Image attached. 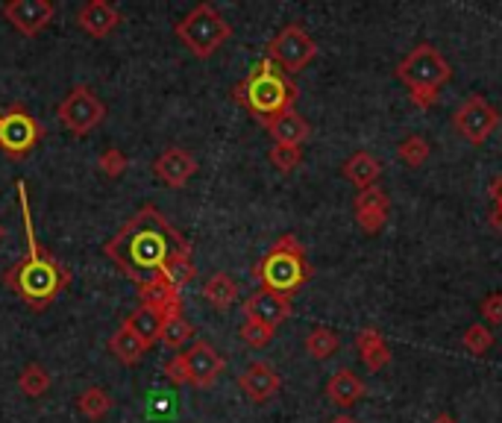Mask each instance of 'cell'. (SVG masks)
Returning a JSON list of instances; mask_svg holds the SVG:
<instances>
[{
	"mask_svg": "<svg viewBox=\"0 0 502 423\" xmlns=\"http://www.w3.org/2000/svg\"><path fill=\"white\" fill-rule=\"evenodd\" d=\"M18 388L24 391L27 397H41V394H48V388H50V374H48V370L41 367V365L30 362L24 370H21Z\"/></svg>",
	"mask_w": 502,
	"mask_h": 423,
	"instance_id": "27",
	"label": "cell"
},
{
	"mask_svg": "<svg viewBox=\"0 0 502 423\" xmlns=\"http://www.w3.org/2000/svg\"><path fill=\"white\" fill-rule=\"evenodd\" d=\"M352 209H356V224L365 232H379L388 224V212H391V197L385 188L370 186L365 192H359L352 200Z\"/></svg>",
	"mask_w": 502,
	"mask_h": 423,
	"instance_id": "13",
	"label": "cell"
},
{
	"mask_svg": "<svg viewBox=\"0 0 502 423\" xmlns=\"http://www.w3.org/2000/svg\"><path fill=\"white\" fill-rule=\"evenodd\" d=\"M98 165H100V171L109 177V179H117V177H124L126 174V153L124 151H117V147H109V151H103L100 159H98Z\"/></svg>",
	"mask_w": 502,
	"mask_h": 423,
	"instance_id": "33",
	"label": "cell"
},
{
	"mask_svg": "<svg viewBox=\"0 0 502 423\" xmlns=\"http://www.w3.org/2000/svg\"><path fill=\"white\" fill-rule=\"evenodd\" d=\"M450 77H453L450 62H446L441 56V50H435L432 45H418L397 65V80H402L405 86H409V91L414 89L437 91Z\"/></svg>",
	"mask_w": 502,
	"mask_h": 423,
	"instance_id": "6",
	"label": "cell"
},
{
	"mask_svg": "<svg viewBox=\"0 0 502 423\" xmlns=\"http://www.w3.org/2000/svg\"><path fill=\"white\" fill-rule=\"evenodd\" d=\"M56 115L71 135H89L103 124L106 106L89 86H74L56 106Z\"/></svg>",
	"mask_w": 502,
	"mask_h": 423,
	"instance_id": "7",
	"label": "cell"
},
{
	"mask_svg": "<svg viewBox=\"0 0 502 423\" xmlns=\"http://www.w3.org/2000/svg\"><path fill=\"white\" fill-rule=\"evenodd\" d=\"M341 174H344L352 186L359 188V192H365V188L370 186H376V179L382 174V165H379V159L368 153V151H359V153H352L344 168H341Z\"/></svg>",
	"mask_w": 502,
	"mask_h": 423,
	"instance_id": "20",
	"label": "cell"
},
{
	"mask_svg": "<svg viewBox=\"0 0 502 423\" xmlns=\"http://www.w3.org/2000/svg\"><path fill=\"white\" fill-rule=\"evenodd\" d=\"M273 332L276 330H271V326H264L259 321H250V317H244V324H241V330H238L241 341L250 344V347H268L273 341Z\"/></svg>",
	"mask_w": 502,
	"mask_h": 423,
	"instance_id": "32",
	"label": "cell"
},
{
	"mask_svg": "<svg viewBox=\"0 0 502 423\" xmlns=\"http://www.w3.org/2000/svg\"><path fill=\"white\" fill-rule=\"evenodd\" d=\"M268 56L285 73L288 71L294 73V71H303L308 62L317 56V45L300 24H288V27H282L280 33L273 36V41L268 45Z\"/></svg>",
	"mask_w": 502,
	"mask_h": 423,
	"instance_id": "8",
	"label": "cell"
},
{
	"mask_svg": "<svg viewBox=\"0 0 502 423\" xmlns=\"http://www.w3.org/2000/svg\"><path fill=\"white\" fill-rule=\"evenodd\" d=\"M106 256L121 268L133 282L144 285L174 268L177 262L191 259V241L153 203H147L106 241Z\"/></svg>",
	"mask_w": 502,
	"mask_h": 423,
	"instance_id": "1",
	"label": "cell"
},
{
	"mask_svg": "<svg viewBox=\"0 0 502 423\" xmlns=\"http://www.w3.org/2000/svg\"><path fill=\"white\" fill-rule=\"evenodd\" d=\"M165 376H168L174 385H186V383H188V365H186V356H183V353H177V356L165 365Z\"/></svg>",
	"mask_w": 502,
	"mask_h": 423,
	"instance_id": "34",
	"label": "cell"
},
{
	"mask_svg": "<svg viewBox=\"0 0 502 423\" xmlns=\"http://www.w3.org/2000/svg\"><path fill=\"white\" fill-rule=\"evenodd\" d=\"M126 326H133V330L144 338L147 344H156V341H162V330H165V315L153 309V306H138V309L126 317L124 321Z\"/></svg>",
	"mask_w": 502,
	"mask_h": 423,
	"instance_id": "23",
	"label": "cell"
},
{
	"mask_svg": "<svg viewBox=\"0 0 502 423\" xmlns=\"http://www.w3.org/2000/svg\"><path fill=\"white\" fill-rule=\"evenodd\" d=\"M77 409H80L82 418H89V420H103L106 415H109V409H112L109 391L100 388V385L85 388L82 394L77 397Z\"/></svg>",
	"mask_w": 502,
	"mask_h": 423,
	"instance_id": "25",
	"label": "cell"
},
{
	"mask_svg": "<svg viewBox=\"0 0 502 423\" xmlns=\"http://www.w3.org/2000/svg\"><path fill=\"white\" fill-rule=\"evenodd\" d=\"M356 350L361 356V362L370 370H382L391 362V350H388L385 338H382L379 330H373V326H365V330L356 335Z\"/></svg>",
	"mask_w": 502,
	"mask_h": 423,
	"instance_id": "22",
	"label": "cell"
},
{
	"mask_svg": "<svg viewBox=\"0 0 502 423\" xmlns=\"http://www.w3.org/2000/svg\"><path fill=\"white\" fill-rule=\"evenodd\" d=\"M397 156L402 165L409 168H420L426 159H429V142L423 139V135H405L397 147Z\"/></svg>",
	"mask_w": 502,
	"mask_h": 423,
	"instance_id": "28",
	"label": "cell"
},
{
	"mask_svg": "<svg viewBox=\"0 0 502 423\" xmlns=\"http://www.w3.org/2000/svg\"><path fill=\"white\" fill-rule=\"evenodd\" d=\"M409 98H411L414 106H418V109H429V106L437 100V91H432V89H414V91H409Z\"/></svg>",
	"mask_w": 502,
	"mask_h": 423,
	"instance_id": "36",
	"label": "cell"
},
{
	"mask_svg": "<svg viewBox=\"0 0 502 423\" xmlns=\"http://www.w3.org/2000/svg\"><path fill=\"white\" fill-rule=\"evenodd\" d=\"M288 315H291V298L268 291V289H259L255 294H250L247 303H244V317L271 326V330H276L282 321H288Z\"/></svg>",
	"mask_w": 502,
	"mask_h": 423,
	"instance_id": "14",
	"label": "cell"
},
{
	"mask_svg": "<svg viewBox=\"0 0 502 423\" xmlns=\"http://www.w3.org/2000/svg\"><path fill=\"white\" fill-rule=\"evenodd\" d=\"M497 124H499L497 109H494V106H490L485 98H479V94H473V98H467V100L455 109V115H453V126L464 135V139H467L470 144H482V142H488V135L497 130Z\"/></svg>",
	"mask_w": 502,
	"mask_h": 423,
	"instance_id": "10",
	"label": "cell"
},
{
	"mask_svg": "<svg viewBox=\"0 0 502 423\" xmlns=\"http://www.w3.org/2000/svg\"><path fill=\"white\" fill-rule=\"evenodd\" d=\"M4 236H6V229H4V224H0V241H4Z\"/></svg>",
	"mask_w": 502,
	"mask_h": 423,
	"instance_id": "41",
	"label": "cell"
},
{
	"mask_svg": "<svg viewBox=\"0 0 502 423\" xmlns=\"http://www.w3.org/2000/svg\"><path fill=\"white\" fill-rule=\"evenodd\" d=\"M329 423H359L356 418H350V415H338V418H333Z\"/></svg>",
	"mask_w": 502,
	"mask_h": 423,
	"instance_id": "40",
	"label": "cell"
},
{
	"mask_svg": "<svg viewBox=\"0 0 502 423\" xmlns=\"http://www.w3.org/2000/svg\"><path fill=\"white\" fill-rule=\"evenodd\" d=\"M53 15H56L53 0H9L4 6V18L27 39L39 36L53 21Z\"/></svg>",
	"mask_w": 502,
	"mask_h": 423,
	"instance_id": "11",
	"label": "cell"
},
{
	"mask_svg": "<svg viewBox=\"0 0 502 423\" xmlns=\"http://www.w3.org/2000/svg\"><path fill=\"white\" fill-rule=\"evenodd\" d=\"M253 277L262 282V289L294 298V294L308 282V277H312V268H308L303 245L291 232H285V236H280V241L264 253L262 262L253 268Z\"/></svg>",
	"mask_w": 502,
	"mask_h": 423,
	"instance_id": "4",
	"label": "cell"
},
{
	"mask_svg": "<svg viewBox=\"0 0 502 423\" xmlns=\"http://www.w3.org/2000/svg\"><path fill=\"white\" fill-rule=\"evenodd\" d=\"M109 350L121 365H138L142 362V356L151 350V344H147L144 338L133 330V326L121 324V330L109 338Z\"/></svg>",
	"mask_w": 502,
	"mask_h": 423,
	"instance_id": "21",
	"label": "cell"
},
{
	"mask_svg": "<svg viewBox=\"0 0 502 423\" xmlns=\"http://www.w3.org/2000/svg\"><path fill=\"white\" fill-rule=\"evenodd\" d=\"M338 347H341V338L333 330H326V326H315V330L306 335V353L317 358V362L335 356Z\"/></svg>",
	"mask_w": 502,
	"mask_h": 423,
	"instance_id": "26",
	"label": "cell"
},
{
	"mask_svg": "<svg viewBox=\"0 0 502 423\" xmlns=\"http://www.w3.org/2000/svg\"><path fill=\"white\" fill-rule=\"evenodd\" d=\"M268 133L276 144H285V147H300L308 139V124L303 115H297L294 109H288L282 115H276L268 124Z\"/></svg>",
	"mask_w": 502,
	"mask_h": 423,
	"instance_id": "19",
	"label": "cell"
},
{
	"mask_svg": "<svg viewBox=\"0 0 502 423\" xmlns=\"http://www.w3.org/2000/svg\"><path fill=\"white\" fill-rule=\"evenodd\" d=\"M191 338H195V326H191L183 315L179 317H168L165 321V330H162V344H168V347H186Z\"/></svg>",
	"mask_w": 502,
	"mask_h": 423,
	"instance_id": "29",
	"label": "cell"
},
{
	"mask_svg": "<svg viewBox=\"0 0 502 423\" xmlns=\"http://www.w3.org/2000/svg\"><path fill=\"white\" fill-rule=\"evenodd\" d=\"M18 203H21V218H24V232H27V256L18 259L13 268L6 271V285L13 289L21 300H24L30 309H48V306L56 300V294L65 289L71 273L62 268V264L50 256L48 250H41L33 227V209H30V194L27 183L18 179L15 183Z\"/></svg>",
	"mask_w": 502,
	"mask_h": 423,
	"instance_id": "2",
	"label": "cell"
},
{
	"mask_svg": "<svg viewBox=\"0 0 502 423\" xmlns=\"http://www.w3.org/2000/svg\"><path fill=\"white\" fill-rule=\"evenodd\" d=\"M77 24L85 36L106 39L121 24V13H117V6H112L109 0H85L77 9Z\"/></svg>",
	"mask_w": 502,
	"mask_h": 423,
	"instance_id": "16",
	"label": "cell"
},
{
	"mask_svg": "<svg viewBox=\"0 0 502 423\" xmlns=\"http://www.w3.org/2000/svg\"><path fill=\"white\" fill-rule=\"evenodd\" d=\"M479 309H482V315H485L488 324L499 326V324H502V294H488Z\"/></svg>",
	"mask_w": 502,
	"mask_h": 423,
	"instance_id": "35",
	"label": "cell"
},
{
	"mask_svg": "<svg viewBox=\"0 0 502 423\" xmlns=\"http://www.w3.org/2000/svg\"><path fill=\"white\" fill-rule=\"evenodd\" d=\"M203 298L215 309H229V306L238 300V282H235L229 273H212V277L203 282Z\"/></svg>",
	"mask_w": 502,
	"mask_h": 423,
	"instance_id": "24",
	"label": "cell"
},
{
	"mask_svg": "<svg viewBox=\"0 0 502 423\" xmlns=\"http://www.w3.org/2000/svg\"><path fill=\"white\" fill-rule=\"evenodd\" d=\"M183 356L188 365V385H195V388L215 385V379L223 374V367H227L223 356L209 341H195Z\"/></svg>",
	"mask_w": 502,
	"mask_h": 423,
	"instance_id": "12",
	"label": "cell"
},
{
	"mask_svg": "<svg viewBox=\"0 0 502 423\" xmlns=\"http://www.w3.org/2000/svg\"><path fill=\"white\" fill-rule=\"evenodd\" d=\"M490 227H494L497 232H502V212L499 209L490 212Z\"/></svg>",
	"mask_w": 502,
	"mask_h": 423,
	"instance_id": "38",
	"label": "cell"
},
{
	"mask_svg": "<svg viewBox=\"0 0 502 423\" xmlns=\"http://www.w3.org/2000/svg\"><path fill=\"white\" fill-rule=\"evenodd\" d=\"M432 423H455V418L450 415V411H441V415H437Z\"/></svg>",
	"mask_w": 502,
	"mask_h": 423,
	"instance_id": "39",
	"label": "cell"
},
{
	"mask_svg": "<svg viewBox=\"0 0 502 423\" xmlns=\"http://www.w3.org/2000/svg\"><path fill=\"white\" fill-rule=\"evenodd\" d=\"M365 391H368L365 383H361V376L352 367L335 370V374L329 376V383H326L329 403L338 406V409H352L361 397H365Z\"/></svg>",
	"mask_w": 502,
	"mask_h": 423,
	"instance_id": "18",
	"label": "cell"
},
{
	"mask_svg": "<svg viewBox=\"0 0 502 423\" xmlns=\"http://www.w3.org/2000/svg\"><path fill=\"white\" fill-rule=\"evenodd\" d=\"M488 194H490V200H494V209L502 212V177H494V179H490Z\"/></svg>",
	"mask_w": 502,
	"mask_h": 423,
	"instance_id": "37",
	"label": "cell"
},
{
	"mask_svg": "<svg viewBox=\"0 0 502 423\" xmlns=\"http://www.w3.org/2000/svg\"><path fill=\"white\" fill-rule=\"evenodd\" d=\"M238 385H241L244 394L253 400V403H268L276 391H280L282 379H280V374H276L273 365H268V362H253L238 376Z\"/></svg>",
	"mask_w": 502,
	"mask_h": 423,
	"instance_id": "17",
	"label": "cell"
},
{
	"mask_svg": "<svg viewBox=\"0 0 502 423\" xmlns=\"http://www.w3.org/2000/svg\"><path fill=\"white\" fill-rule=\"evenodd\" d=\"M232 36V24L212 4H197L191 13L177 24V39L195 53L197 59H209L227 45Z\"/></svg>",
	"mask_w": 502,
	"mask_h": 423,
	"instance_id": "5",
	"label": "cell"
},
{
	"mask_svg": "<svg viewBox=\"0 0 502 423\" xmlns=\"http://www.w3.org/2000/svg\"><path fill=\"white\" fill-rule=\"evenodd\" d=\"M268 159L276 165V171L288 174V171H294V168H300V165H303V151H300V147L273 144V147H271V153H268Z\"/></svg>",
	"mask_w": 502,
	"mask_h": 423,
	"instance_id": "31",
	"label": "cell"
},
{
	"mask_svg": "<svg viewBox=\"0 0 502 423\" xmlns=\"http://www.w3.org/2000/svg\"><path fill=\"white\" fill-rule=\"evenodd\" d=\"M462 344L473 356H482V353L490 350V347H494V335H490V330H488L485 324H473V326H467V330H464Z\"/></svg>",
	"mask_w": 502,
	"mask_h": 423,
	"instance_id": "30",
	"label": "cell"
},
{
	"mask_svg": "<svg viewBox=\"0 0 502 423\" xmlns=\"http://www.w3.org/2000/svg\"><path fill=\"white\" fill-rule=\"evenodd\" d=\"M41 139L39 121L21 106L0 112V151L9 159H24Z\"/></svg>",
	"mask_w": 502,
	"mask_h": 423,
	"instance_id": "9",
	"label": "cell"
},
{
	"mask_svg": "<svg viewBox=\"0 0 502 423\" xmlns=\"http://www.w3.org/2000/svg\"><path fill=\"white\" fill-rule=\"evenodd\" d=\"M153 174L170 188H183L197 174V159L183 151V147H168L162 156H156Z\"/></svg>",
	"mask_w": 502,
	"mask_h": 423,
	"instance_id": "15",
	"label": "cell"
},
{
	"mask_svg": "<svg viewBox=\"0 0 502 423\" xmlns=\"http://www.w3.org/2000/svg\"><path fill=\"white\" fill-rule=\"evenodd\" d=\"M235 100H238L250 115H255L262 124H268L276 115L294 109L297 86L271 56H264L262 62H255L253 71L235 86Z\"/></svg>",
	"mask_w": 502,
	"mask_h": 423,
	"instance_id": "3",
	"label": "cell"
}]
</instances>
